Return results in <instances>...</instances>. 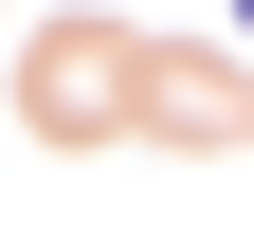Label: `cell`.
<instances>
[{
  "label": "cell",
  "mask_w": 254,
  "mask_h": 236,
  "mask_svg": "<svg viewBox=\"0 0 254 236\" xmlns=\"http://www.w3.org/2000/svg\"><path fill=\"white\" fill-rule=\"evenodd\" d=\"M127 91H145V73H127L109 37H55V55H37V127H109Z\"/></svg>",
  "instance_id": "obj_1"
},
{
  "label": "cell",
  "mask_w": 254,
  "mask_h": 236,
  "mask_svg": "<svg viewBox=\"0 0 254 236\" xmlns=\"http://www.w3.org/2000/svg\"><path fill=\"white\" fill-rule=\"evenodd\" d=\"M236 18H254V0H236Z\"/></svg>",
  "instance_id": "obj_2"
}]
</instances>
